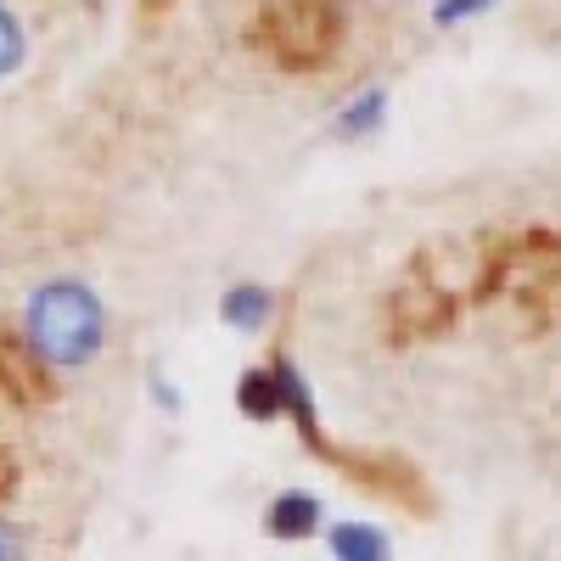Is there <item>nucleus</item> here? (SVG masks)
<instances>
[{"instance_id": "8", "label": "nucleus", "mask_w": 561, "mask_h": 561, "mask_svg": "<svg viewBox=\"0 0 561 561\" xmlns=\"http://www.w3.org/2000/svg\"><path fill=\"white\" fill-rule=\"evenodd\" d=\"M28 62H34V28L12 0H0V90L12 79H23Z\"/></svg>"}, {"instance_id": "5", "label": "nucleus", "mask_w": 561, "mask_h": 561, "mask_svg": "<svg viewBox=\"0 0 561 561\" xmlns=\"http://www.w3.org/2000/svg\"><path fill=\"white\" fill-rule=\"evenodd\" d=\"M393 118V90L388 84H359L348 102H337L332 124H325V135L337 140V147H370Z\"/></svg>"}, {"instance_id": "1", "label": "nucleus", "mask_w": 561, "mask_h": 561, "mask_svg": "<svg viewBox=\"0 0 561 561\" xmlns=\"http://www.w3.org/2000/svg\"><path fill=\"white\" fill-rule=\"evenodd\" d=\"M113 309L84 275H45L18 304V348L45 377H79L107 354Z\"/></svg>"}, {"instance_id": "9", "label": "nucleus", "mask_w": 561, "mask_h": 561, "mask_svg": "<svg viewBox=\"0 0 561 561\" xmlns=\"http://www.w3.org/2000/svg\"><path fill=\"white\" fill-rule=\"evenodd\" d=\"M500 7V0H433L427 7V23L433 28H466V23H478Z\"/></svg>"}, {"instance_id": "3", "label": "nucleus", "mask_w": 561, "mask_h": 561, "mask_svg": "<svg viewBox=\"0 0 561 561\" xmlns=\"http://www.w3.org/2000/svg\"><path fill=\"white\" fill-rule=\"evenodd\" d=\"M325 523H332V511H325V500L314 489H304V483L275 489L264 500V534L275 545H309V539L325 534Z\"/></svg>"}, {"instance_id": "7", "label": "nucleus", "mask_w": 561, "mask_h": 561, "mask_svg": "<svg viewBox=\"0 0 561 561\" xmlns=\"http://www.w3.org/2000/svg\"><path fill=\"white\" fill-rule=\"evenodd\" d=\"M237 410L253 427H280V388H275V365L253 359L237 370Z\"/></svg>"}, {"instance_id": "4", "label": "nucleus", "mask_w": 561, "mask_h": 561, "mask_svg": "<svg viewBox=\"0 0 561 561\" xmlns=\"http://www.w3.org/2000/svg\"><path fill=\"white\" fill-rule=\"evenodd\" d=\"M270 365H275V388H280V427H293L309 449H320L325 433H320V399H314L309 370L293 354H270Z\"/></svg>"}, {"instance_id": "2", "label": "nucleus", "mask_w": 561, "mask_h": 561, "mask_svg": "<svg viewBox=\"0 0 561 561\" xmlns=\"http://www.w3.org/2000/svg\"><path fill=\"white\" fill-rule=\"evenodd\" d=\"M214 320L242 343L270 337L275 320H280V293L270 287V280H230V287L219 293V304H214Z\"/></svg>"}, {"instance_id": "6", "label": "nucleus", "mask_w": 561, "mask_h": 561, "mask_svg": "<svg viewBox=\"0 0 561 561\" xmlns=\"http://www.w3.org/2000/svg\"><path fill=\"white\" fill-rule=\"evenodd\" d=\"M320 545L332 550L337 561H388V556H393V539H388L377 523H365V517H337V523H325Z\"/></svg>"}, {"instance_id": "11", "label": "nucleus", "mask_w": 561, "mask_h": 561, "mask_svg": "<svg viewBox=\"0 0 561 561\" xmlns=\"http://www.w3.org/2000/svg\"><path fill=\"white\" fill-rule=\"evenodd\" d=\"M23 556H34V534L18 528L12 517H0V561H23Z\"/></svg>"}, {"instance_id": "10", "label": "nucleus", "mask_w": 561, "mask_h": 561, "mask_svg": "<svg viewBox=\"0 0 561 561\" xmlns=\"http://www.w3.org/2000/svg\"><path fill=\"white\" fill-rule=\"evenodd\" d=\"M147 399H152V410L163 415V421H180L185 415V393H180V382L169 377V370H147Z\"/></svg>"}]
</instances>
